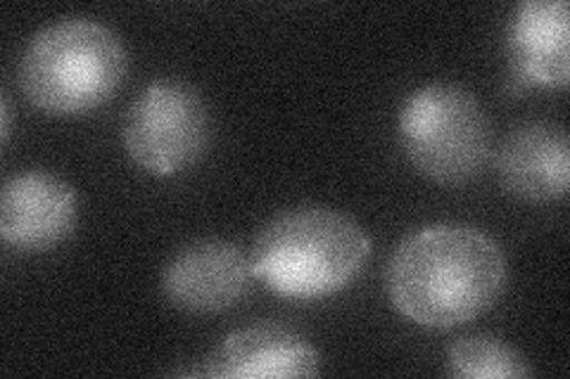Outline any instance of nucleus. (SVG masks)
I'll use <instances>...</instances> for the list:
<instances>
[{"label":"nucleus","instance_id":"1","mask_svg":"<svg viewBox=\"0 0 570 379\" xmlns=\"http://www.w3.org/2000/svg\"><path fill=\"white\" fill-rule=\"evenodd\" d=\"M504 287L502 247L485 230L466 223H438L409 235L387 266L392 306L433 330L480 318Z\"/></svg>","mask_w":570,"mask_h":379},{"label":"nucleus","instance_id":"2","mask_svg":"<svg viewBox=\"0 0 570 379\" xmlns=\"http://www.w3.org/2000/svg\"><path fill=\"white\" fill-rule=\"evenodd\" d=\"M371 240L350 216L302 207L266 223L249 255L253 276L285 299H324L343 292L366 268Z\"/></svg>","mask_w":570,"mask_h":379},{"label":"nucleus","instance_id":"3","mask_svg":"<svg viewBox=\"0 0 570 379\" xmlns=\"http://www.w3.org/2000/svg\"><path fill=\"white\" fill-rule=\"evenodd\" d=\"M127 77V50L98 20H62L29 41L20 81L27 100L48 114H83L110 100Z\"/></svg>","mask_w":570,"mask_h":379},{"label":"nucleus","instance_id":"4","mask_svg":"<svg viewBox=\"0 0 570 379\" xmlns=\"http://www.w3.org/2000/svg\"><path fill=\"white\" fill-rule=\"evenodd\" d=\"M400 140L414 169L440 186H461L483 173L492 152L490 121L471 90L431 83L409 96Z\"/></svg>","mask_w":570,"mask_h":379},{"label":"nucleus","instance_id":"5","mask_svg":"<svg viewBox=\"0 0 570 379\" xmlns=\"http://www.w3.org/2000/svg\"><path fill=\"white\" fill-rule=\"evenodd\" d=\"M212 136V119L203 96L176 79L146 86L121 121L124 150L136 164L157 178L188 171Z\"/></svg>","mask_w":570,"mask_h":379},{"label":"nucleus","instance_id":"6","mask_svg":"<svg viewBox=\"0 0 570 379\" xmlns=\"http://www.w3.org/2000/svg\"><path fill=\"white\" fill-rule=\"evenodd\" d=\"M253 280V263L245 251L234 242L212 238L178 249L163 268L159 287L174 309L209 316L238 306Z\"/></svg>","mask_w":570,"mask_h":379},{"label":"nucleus","instance_id":"7","mask_svg":"<svg viewBox=\"0 0 570 379\" xmlns=\"http://www.w3.org/2000/svg\"><path fill=\"white\" fill-rule=\"evenodd\" d=\"M77 192L48 171H27L10 178L0 195V235L20 249L41 255L56 249L77 228Z\"/></svg>","mask_w":570,"mask_h":379},{"label":"nucleus","instance_id":"8","mask_svg":"<svg viewBox=\"0 0 570 379\" xmlns=\"http://www.w3.org/2000/svg\"><path fill=\"white\" fill-rule=\"evenodd\" d=\"M321 372L318 351L281 325H253L212 349L193 377L212 379H299Z\"/></svg>","mask_w":570,"mask_h":379},{"label":"nucleus","instance_id":"9","mask_svg":"<svg viewBox=\"0 0 570 379\" xmlns=\"http://www.w3.org/2000/svg\"><path fill=\"white\" fill-rule=\"evenodd\" d=\"M570 10L566 0H525L509 27L511 79L519 88H566L570 79Z\"/></svg>","mask_w":570,"mask_h":379},{"label":"nucleus","instance_id":"10","mask_svg":"<svg viewBox=\"0 0 570 379\" xmlns=\"http://www.w3.org/2000/svg\"><path fill=\"white\" fill-rule=\"evenodd\" d=\"M499 180L525 202H554L568 195L570 146L563 126L530 121L511 131L497 154Z\"/></svg>","mask_w":570,"mask_h":379},{"label":"nucleus","instance_id":"11","mask_svg":"<svg viewBox=\"0 0 570 379\" xmlns=\"http://www.w3.org/2000/svg\"><path fill=\"white\" fill-rule=\"evenodd\" d=\"M448 370L456 379H525L532 375L523 353L492 335L456 339L448 351Z\"/></svg>","mask_w":570,"mask_h":379},{"label":"nucleus","instance_id":"12","mask_svg":"<svg viewBox=\"0 0 570 379\" xmlns=\"http://www.w3.org/2000/svg\"><path fill=\"white\" fill-rule=\"evenodd\" d=\"M0 119H3V129H0V136H3V146H8V138H10V100H8V96H3Z\"/></svg>","mask_w":570,"mask_h":379}]
</instances>
